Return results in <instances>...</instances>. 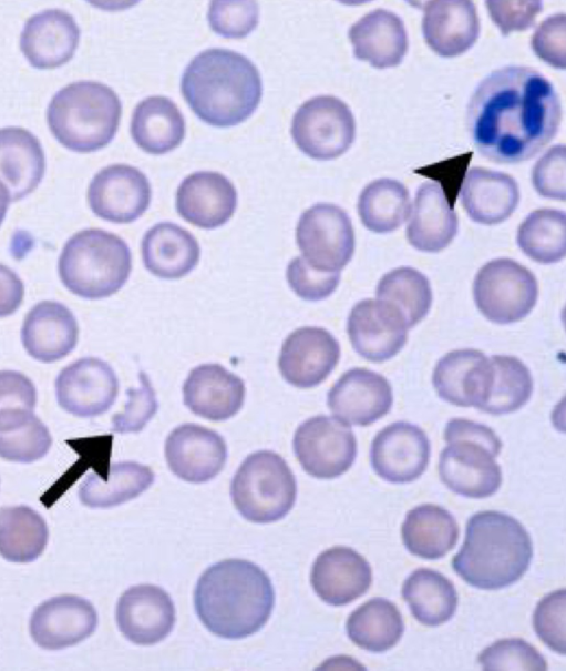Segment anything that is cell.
Wrapping results in <instances>:
<instances>
[{
	"label": "cell",
	"mask_w": 566,
	"mask_h": 671,
	"mask_svg": "<svg viewBox=\"0 0 566 671\" xmlns=\"http://www.w3.org/2000/svg\"><path fill=\"white\" fill-rule=\"evenodd\" d=\"M562 118L553 84L529 67L495 70L475 88L466 110L472 144L500 164L527 161L556 135Z\"/></svg>",
	"instance_id": "1"
},
{
	"label": "cell",
	"mask_w": 566,
	"mask_h": 671,
	"mask_svg": "<svg viewBox=\"0 0 566 671\" xmlns=\"http://www.w3.org/2000/svg\"><path fill=\"white\" fill-rule=\"evenodd\" d=\"M275 606L270 579L257 565L226 559L207 568L194 590V607L215 636L241 639L259 631Z\"/></svg>",
	"instance_id": "2"
},
{
	"label": "cell",
	"mask_w": 566,
	"mask_h": 671,
	"mask_svg": "<svg viewBox=\"0 0 566 671\" xmlns=\"http://www.w3.org/2000/svg\"><path fill=\"white\" fill-rule=\"evenodd\" d=\"M181 91L192 111L218 128L248 119L261 99V79L245 55L222 48L207 49L187 64Z\"/></svg>",
	"instance_id": "3"
},
{
	"label": "cell",
	"mask_w": 566,
	"mask_h": 671,
	"mask_svg": "<svg viewBox=\"0 0 566 671\" xmlns=\"http://www.w3.org/2000/svg\"><path fill=\"white\" fill-rule=\"evenodd\" d=\"M533 556L529 533L514 517L495 510L473 515L452 567L466 583L482 590L513 584L527 571Z\"/></svg>",
	"instance_id": "4"
},
{
	"label": "cell",
	"mask_w": 566,
	"mask_h": 671,
	"mask_svg": "<svg viewBox=\"0 0 566 671\" xmlns=\"http://www.w3.org/2000/svg\"><path fill=\"white\" fill-rule=\"evenodd\" d=\"M121 113L120 98L110 87L83 80L55 92L47 109V122L64 148L90 153L113 140Z\"/></svg>",
	"instance_id": "5"
},
{
	"label": "cell",
	"mask_w": 566,
	"mask_h": 671,
	"mask_svg": "<svg viewBox=\"0 0 566 671\" xmlns=\"http://www.w3.org/2000/svg\"><path fill=\"white\" fill-rule=\"evenodd\" d=\"M132 254L120 236L100 228L73 234L64 244L58 272L74 295L100 299L119 292L128 279Z\"/></svg>",
	"instance_id": "6"
},
{
	"label": "cell",
	"mask_w": 566,
	"mask_h": 671,
	"mask_svg": "<svg viewBox=\"0 0 566 671\" xmlns=\"http://www.w3.org/2000/svg\"><path fill=\"white\" fill-rule=\"evenodd\" d=\"M297 484L285 459L270 450L248 455L230 482V497L248 521L269 523L282 519L294 507Z\"/></svg>",
	"instance_id": "7"
},
{
	"label": "cell",
	"mask_w": 566,
	"mask_h": 671,
	"mask_svg": "<svg viewBox=\"0 0 566 671\" xmlns=\"http://www.w3.org/2000/svg\"><path fill=\"white\" fill-rule=\"evenodd\" d=\"M473 297L488 321L505 325L526 317L538 297L534 274L511 258H496L483 265L475 275Z\"/></svg>",
	"instance_id": "8"
},
{
	"label": "cell",
	"mask_w": 566,
	"mask_h": 671,
	"mask_svg": "<svg viewBox=\"0 0 566 671\" xmlns=\"http://www.w3.org/2000/svg\"><path fill=\"white\" fill-rule=\"evenodd\" d=\"M291 136L306 155L332 160L353 143L356 122L349 106L332 95H318L303 102L292 116Z\"/></svg>",
	"instance_id": "9"
},
{
	"label": "cell",
	"mask_w": 566,
	"mask_h": 671,
	"mask_svg": "<svg viewBox=\"0 0 566 671\" xmlns=\"http://www.w3.org/2000/svg\"><path fill=\"white\" fill-rule=\"evenodd\" d=\"M296 241L313 268L340 272L354 253V231L347 212L331 203H317L299 217Z\"/></svg>",
	"instance_id": "10"
},
{
	"label": "cell",
	"mask_w": 566,
	"mask_h": 671,
	"mask_svg": "<svg viewBox=\"0 0 566 671\" xmlns=\"http://www.w3.org/2000/svg\"><path fill=\"white\" fill-rule=\"evenodd\" d=\"M292 448L303 470L319 479L341 476L357 456V441L349 425L326 415L311 417L299 425Z\"/></svg>",
	"instance_id": "11"
},
{
	"label": "cell",
	"mask_w": 566,
	"mask_h": 671,
	"mask_svg": "<svg viewBox=\"0 0 566 671\" xmlns=\"http://www.w3.org/2000/svg\"><path fill=\"white\" fill-rule=\"evenodd\" d=\"M441 451L439 475L453 492L467 498H486L502 484V470L495 461L502 445L471 439H452Z\"/></svg>",
	"instance_id": "12"
},
{
	"label": "cell",
	"mask_w": 566,
	"mask_h": 671,
	"mask_svg": "<svg viewBox=\"0 0 566 671\" xmlns=\"http://www.w3.org/2000/svg\"><path fill=\"white\" fill-rule=\"evenodd\" d=\"M119 393L113 368L96 357H83L65 366L55 379L58 404L66 413L92 418L106 413Z\"/></svg>",
	"instance_id": "13"
},
{
	"label": "cell",
	"mask_w": 566,
	"mask_h": 671,
	"mask_svg": "<svg viewBox=\"0 0 566 671\" xmlns=\"http://www.w3.org/2000/svg\"><path fill=\"white\" fill-rule=\"evenodd\" d=\"M151 196L145 174L132 165L120 163L100 170L88 189L92 212L119 224L137 220L147 210Z\"/></svg>",
	"instance_id": "14"
},
{
	"label": "cell",
	"mask_w": 566,
	"mask_h": 671,
	"mask_svg": "<svg viewBox=\"0 0 566 671\" xmlns=\"http://www.w3.org/2000/svg\"><path fill=\"white\" fill-rule=\"evenodd\" d=\"M430 455V440L420 427L407 421H395L373 438L370 461L382 479L392 484H407L425 471Z\"/></svg>",
	"instance_id": "15"
},
{
	"label": "cell",
	"mask_w": 566,
	"mask_h": 671,
	"mask_svg": "<svg viewBox=\"0 0 566 671\" xmlns=\"http://www.w3.org/2000/svg\"><path fill=\"white\" fill-rule=\"evenodd\" d=\"M340 358L338 340L322 327H300L282 343L278 367L284 379L298 388L321 384Z\"/></svg>",
	"instance_id": "16"
},
{
	"label": "cell",
	"mask_w": 566,
	"mask_h": 671,
	"mask_svg": "<svg viewBox=\"0 0 566 671\" xmlns=\"http://www.w3.org/2000/svg\"><path fill=\"white\" fill-rule=\"evenodd\" d=\"M391 385L382 375L356 367L346 372L330 388L327 404L338 420L351 426H369L385 416L392 406Z\"/></svg>",
	"instance_id": "17"
},
{
	"label": "cell",
	"mask_w": 566,
	"mask_h": 671,
	"mask_svg": "<svg viewBox=\"0 0 566 671\" xmlns=\"http://www.w3.org/2000/svg\"><path fill=\"white\" fill-rule=\"evenodd\" d=\"M93 604L79 596L62 594L40 603L31 614L33 641L45 650H61L80 643L96 629Z\"/></svg>",
	"instance_id": "18"
},
{
	"label": "cell",
	"mask_w": 566,
	"mask_h": 671,
	"mask_svg": "<svg viewBox=\"0 0 566 671\" xmlns=\"http://www.w3.org/2000/svg\"><path fill=\"white\" fill-rule=\"evenodd\" d=\"M165 458L175 476L202 484L222 471L227 460V446L215 430L197 424H183L167 436Z\"/></svg>",
	"instance_id": "19"
},
{
	"label": "cell",
	"mask_w": 566,
	"mask_h": 671,
	"mask_svg": "<svg viewBox=\"0 0 566 671\" xmlns=\"http://www.w3.org/2000/svg\"><path fill=\"white\" fill-rule=\"evenodd\" d=\"M115 619L121 633L138 645L164 640L175 623V607L169 594L153 584H137L120 597Z\"/></svg>",
	"instance_id": "20"
},
{
	"label": "cell",
	"mask_w": 566,
	"mask_h": 671,
	"mask_svg": "<svg viewBox=\"0 0 566 671\" xmlns=\"http://www.w3.org/2000/svg\"><path fill=\"white\" fill-rule=\"evenodd\" d=\"M347 332L353 349L372 363L394 357L408 339V327L400 315L372 298L362 299L352 307Z\"/></svg>",
	"instance_id": "21"
},
{
	"label": "cell",
	"mask_w": 566,
	"mask_h": 671,
	"mask_svg": "<svg viewBox=\"0 0 566 671\" xmlns=\"http://www.w3.org/2000/svg\"><path fill=\"white\" fill-rule=\"evenodd\" d=\"M80 41L74 18L61 9H47L31 16L20 34V49L37 69H53L72 59Z\"/></svg>",
	"instance_id": "22"
},
{
	"label": "cell",
	"mask_w": 566,
	"mask_h": 671,
	"mask_svg": "<svg viewBox=\"0 0 566 671\" xmlns=\"http://www.w3.org/2000/svg\"><path fill=\"white\" fill-rule=\"evenodd\" d=\"M310 582L326 603L340 607L363 596L372 583L369 562L356 550L336 546L322 551L315 560Z\"/></svg>",
	"instance_id": "23"
},
{
	"label": "cell",
	"mask_w": 566,
	"mask_h": 671,
	"mask_svg": "<svg viewBox=\"0 0 566 671\" xmlns=\"http://www.w3.org/2000/svg\"><path fill=\"white\" fill-rule=\"evenodd\" d=\"M236 205L235 186L218 172H195L177 187L176 211L185 221L202 228L224 225L233 216Z\"/></svg>",
	"instance_id": "24"
},
{
	"label": "cell",
	"mask_w": 566,
	"mask_h": 671,
	"mask_svg": "<svg viewBox=\"0 0 566 671\" xmlns=\"http://www.w3.org/2000/svg\"><path fill=\"white\" fill-rule=\"evenodd\" d=\"M183 400L195 415L223 421L243 407L245 384L219 364H203L193 368L185 379Z\"/></svg>",
	"instance_id": "25"
},
{
	"label": "cell",
	"mask_w": 566,
	"mask_h": 671,
	"mask_svg": "<svg viewBox=\"0 0 566 671\" xmlns=\"http://www.w3.org/2000/svg\"><path fill=\"white\" fill-rule=\"evenodd\" d=\"M79 325L72 312L63 304L43 301L25 315L21 342L35 360L54 363L68 356L76 346Z\"/></svg>",
	"instance_id": "26"
},
{
	"label": "cell",
	"mask_w": 566,
	"mask_h": 671,
	"mask_svg": "<svg viewBox=\"0 0 566 671\" xmlns=\"http://www.w3.org/2000/svg\"><path fill=\"white\" fill-rule=\"evenodd\" d=\"M422 33L430 49L441 57L452 58L466 52L480 34L475 4L467 0L425 2Z\"/></svg>",
	"instance_id": "27"
},
{
	"label": "cell",
	"mask_w": 566,
	"mask_h": 671,
	"mask_svg": "<svg viewBox=\"0 0 566 671\" xmlns=\"http://www.w3.org/2000/svg\"><path fill=\"white\" fill-rule=\"evenodd\" d=\"M358 60L373 68L387 69L401 63L408 51V34L399 16L375 9L354 22L348 32Z\"/></svg>",
	"instance_id": "28"
},
{
	"label": "cell",
	"mask_w": 566,
	"mask_h": 671,
	"mask_svg": "<svg viewBox=\"0 0 566 671\" xmlns=\"http://www.w3.org/2000/svg\"><path fill=\"white\" fill-rule=\"evenodd\" d=\"M410 214L405 235L410 245L419 251L440 252L457 233V215L436 182H424L419 186Z\"/></svg>",
	"instance_id": "29"
},
{
	"label": "cell",
	"mask_w": 566,
	"mask_h": 671,
	"mask_svg": "<svg viewBox=\"0 0 566 671\" xmlns=\"http://www.w3.org/2000/svg\"><path fill=\"white\" fill-rule=\"evenodd\" d=\"M460 196L472 221L494 225L513 214L519 202V189L510 174L475 166L465 173Z\"/></svg>",
	"instance_id": "30"
},
{
	"label": "cell",
	"mask_w": 566,
	"mask_h": 671,
	"mask_svg": "<svg viewBox=\"0 0 566 671\" xmlns=\"http://www.w3.org/2000/svg\"><path fill=\"white\" fill-rule=\"evenodd\" d=\"M45 172V155L39 139L20 126L0 129V181L18 201L33 192Z\"/></svg>",
	"instance_id": "31"
},
{
	"label": "cell",
	"mask_w": 566,
	"mask_h": 671,
	"mask_svg": "<svg viewBox=\"0 0 566 671\" xmlns=\"http://www.w3.org/2000/svg\"><path fill=\"white\" fill-rule=\"evenodd\" d=\"M141 251L146 270L165 279L187 275L196 267L200 256L195 236L171 222L152 226L143 236Z\"/></svg>",
	"instance_id": "32"
},
{
	"label": "cell",
	"mask_w": 566,
	"mask_h": 671,
	"mask_svg": "<svg viewBox=\"0 0 566 671\" xmlns=\"http://www.w3.org/2000/svg\"><path fill=\"white\" fill-rule=\"evenodd\" d=\"M131 135L143 151L164 154L177 148L185 135V120L176 104L166 96L142 100L134 109Z\"/></svg>",
	"instance_id": "33"
},
{
	"label": "cell",
	"mask_w": 566,
	"mask_h": 671,
	"mask_svg": "<svg viewBox=\"0 0 566 671\" xmlns=\"http://www.w3.org/2000/svg\"><path fill=\"white\" fill-rule=\"evenodd\" d=\"M459 525L446 509L436 505H420L408 511L401 535L405 548L422 559L444 557L456 545Z\"/></svg>",
	"instance_id": "34"
},
{
	"label": "cell",
	"mask_w": 566,
	"mask_h": 671,
	"mask_svg": "<svg viewBox=\"0 0 566 671\" xmlns=\"http://www.w3.org/2000/svg\"><path fill=\"white\" fill-rule=\"evenodd\" d=\"M154 481L148 466L135 461L112 464L106 475L90 472L79 487L80 501L90 508H111L136 498Z\"/></svg>",
	"instance_id": "35"
},
{
	"label": "cell",
	"mask_w": 566,
	"mask_h": 671,
	"mask_svg": "<svg viewBox=\"0 0 566 671\" xmlns=\"http://www.w3.org/2000/svg\"><path fill=\"white\" fill-rule=\"evenodd\" d=\"M402 597L413 617L422 624L436 627L449 621L457 608V592L439 571L420 568L403 582Z\"/></svg>",
	"instance_id": "36"
},
{
	"label": "cell",
	"mask_w": 566,
	"mask_h": 671,
	"mask_svg": "<svg viewBox=\"0 0 566 671\" xmlns=\"http://www.w3.org/2000/svg\"><path fill=\"white\" fill-rule=\"evenodd\" d=\"M349 639L370 652H383L394 647L404 632V622L397 606L375 597L358 607L347 620Z\"/></svg>",
	"instance_id": "37"
},
{
	"label": "cell",
	"mask_w": 566,
	"mask_h": 671,
	"mask_svg": "<svg viewBox=\"0 0 566 671\" xmlns=\"http://www.w3.org/2000/svg\"><path fill=\"white\" fill-rule=\"evenodd\" d=\"M49 529L43 517L25 505L0 508V556L8 561L28 563L44 551Z\"/></svg>",
	"instance_id": "38"
},
{
	"label": "cell",
	"mask_w": 566,
	"mask_h": 671,
	"mask_svg": "<svg viewBox=\"0 0 566 671\" xmlns=\"http://www.w3.org/2000/svg\"><path fill=\"white\" fill-rule=\"evenodd\" d=\"M486 359L484 353L473 348L452 350L443 356L432 374L440 398L455 406L474 407Z\"/></svg>",
	"instance_id": "39"
},
{
	"label": "cell",
	"mask_w": 566,
	"mask_h": 671,
	"mask_svg": "<svg viewBox=\"0 0 566 671\" xmlns=\"http://www.w3.org/2000/svg\"><path fill=\"white\" fill-rule=\"evenodd\" d=\"M51 445L52 437L48 427L33 414V410L24 408L0 410L1 458L30 464L43 458Z\"/></svg>",
	"instance_id": "40"
},
{
	"label": "cell",
	"mask_w": 566,
	"mask_h": 671,
	"mask_svg": "<svg viewBox=\"0 0 566 671\" xmlns=\"http://www.w3.org/2000/svg\"><path fill=\"white\" fill-rule=\"evenodd\" d=\"M375 296L400 315L408 329L420 323L432 305L428 277L407 266L384 274L378 283Z\"/></svg>",
	"instance_id": "41"
},
{
	"label": "cell",
	"mask_w": 566,
	"mask_h": 671,
	"mask_svg": "<svg viewBox=\"0 0 566 671\" xmlns=\"http://www.w3.org/2000/svg\"><path fill=\"white\" fill-rule=\"evenodd\" d=\"M357 207L362 224L369 231L390 233L410 216L409 191L398 180L378 179L361 191Z\"/></svg>",
	"instance_id": "42"
},
{
	"label": "cell",
	"mask_w": 566,
	"mask_h": 671,
	"mask_svg": "<svg viewBox=\"0 0 566 671\" xmlns=\"http://www.w3.org/2000/svg\"><path fill=\"white\" fill-rule=\"evenodd\" d=\"M490 362V382L480 410L491 415L516 411L529 400L533 392L529 369L518 358L508 355H493Z\"/></svg>",
	"instance_id": "43"
},
{
	"label": "cell",
	"mask_w": 566,
	"mask_h": 671,
	"mask_svg": "<svg viewBox=\"0 0 566 671\" xmlns=\"http://www.w3.org/2000/svg\"><path fill=\"white\" fill-rule=\"evenodd\" d=\"M566 215L554 209H539L527 215L517 230L521 251L542 264L557 263L566 252Z\"/></svg>",
	"instance_id": "44"
},
{
	"label": "cell",
	"mask_w": 566,
	"mask_h": 671,
	"mask_svg": "<svg viewBox=\"0 0 566 671\" xmlns=\"http://www.w3.org/2000/svg\"><path fill=\"white\" fill-rule=\"evenodd\" d=\"M484 670H547L544 657L519 638L503 639L485 648L478 655Z\"/></svg>",
	"instance_id": "45"
},
{
	"label": "cell",
	"mask_w": 566,
	"mask_h": 671,
	"mask_svg": "<svg viewBox=\"0 0 566 671\" xmlns=\"http://www.w3.org/2000/svg\"><path fill=\"white\" fill-rule=\"evenodd\" d=\"M259 8L255 1H212L208 22L213 31L228 39H240L257 26Z\"/></svg>",
	"instance_id": "46"
},
{
	"label": "cell",
	"mask_w": 566,
	"mask_h": 671,
	"mask_svg": "<svg viewBox=\"0 0 566 671\" xmlns=\"http://www.w3.org/2000/svg\"><path fill=\"white\" fill-rule=\"evenodd\" d=\"M138 388H128L127 403L122 413L112 418V431L119 434L138 433L157 413L158 403L150 378L140 373Z\"/></svg>",
	"instance_id": "47"
},
{
	"label": "cell",
	"mask_w": 566,
	"mask_h": 671,
	"mask_svg": "<svg viewBox=\"0 0 566 671\" xmlns=\"http://www.w3.org/2000/svg\"><path fill=\"white\" fill-rule=\"evenodd\" d=\"M286 279L297 296L305 301L318 302L336 291L340 282V272L318 271L302 256H297L287 265Z\"/></svg>",
	"instance_id": "48"
},
{
	"label": "cell",
	"mask_w": 566,
	"mask_h": 671,
	"mask_svg": "<svg viewBox=\"0 0 566 671\" xmlns=\"http://www.w3.org/2000/svg\"><path fill=\"white\" fill-rule=\"evenodd\" d=\"M565 602V589L556 590L537 603L533 614V626L538 638L562 655L566 650Z\"/></svg>",
	"instance_id": "49"
},
{
	"label": "cell",
	"mask_w": 566,
	"mask_h": 671,
	"mask_svg": "<svg viewBox=\"0 0 566 671\" xmlns=\"http://www.w3.org/2000/svg\"><path fill=\"white\" fill-rule=\"evenodd\" d=\"M566 176V150L557 144L547 150L535 163L532 171V183L535 191L552 200L564 201Z\"/></svg>",
	"instance_id": "50"
},
{
	"label": "cell",
	"mask_w": 566,
	"mask_h": 671,
	"mask_svg": "<svg viewBox=\"0 0 566 671\" xmlns=\"http://www.w3.org/2000/svg\"><path fill=\"white\" fill-rule=\"evenodd\" d=\"M565 30V13L553 14L537 26L531 42L534 53L542 61L559 70H564L566 63Z\"/></svg>",
	"instance_id": "51"
},
{
	"label": "cell",
	"mask_w": 566,
	"mask_h": 671,
	"mask_svg": "<svg viewBox=\"0 0 566 671\" xmlns=\"http://www.w3.org/2000/svg\"><path fill=\"white\" fill-rule=\"evenodd\" d=\"M492 21L503 35L529 29L543 9L541 1H486Z\"/></svg>",
	"instance_id": "52"
},
{
	"label": "cell",
	"mask_w": 566,
	"mask_h": 671,
	"mask_svg": "<svg viewBox=\"0 0 566 671\" xmlns=\"http://www.w3.org/2000/svg\"><path fill=\"white\" fill-rule=\"evenodd\" d=\"M37 389L32 380L16 370H0V410L24 408L33 410Z\"/></svg>",
	"instance_id": "53"
},
{
	"label": "cell",
	"mask_w": 566,
	"mask_h": 671,
	"mask_svg": "<svg viewBox=\"0 0 566 671\" xmlns=\"http://www.w3.org/2000/svg\"><path fill=\"white\" fill-rule=\"evenodd\" d=\"M24 297V285L18 274L0 263V317L17 312Z\"/></svg>",
	"instance_id": "54"
},
{
	"label": "cell",
	"mask_w": 566,
	"mask_h": 671,
	"mask_svg": "<svg viewBox=\"0 0 566 671\" xmlns=\"http://www.w3.org/2000/svg\"><path fill=\"white\" fill-rule=\"evenodd\" d=\"M10 201H11L10 192L4 186V184L0 181V225L2 224V222L6 217Z\"/></svg>",
	"instance_id": "55"
}]
</instances>
